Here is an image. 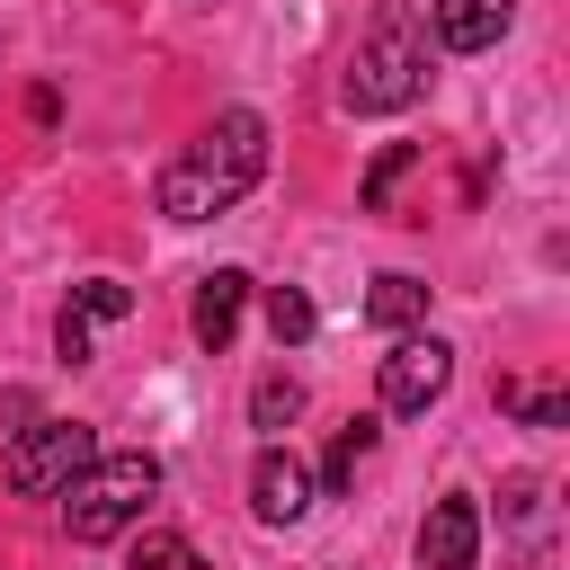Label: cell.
<instances>
[{
  "label": "cell",
  "mask_w": 570,
  "mask_h": 570,
  "mask_svg": "<svg viewBox=\"0 0 570 570\" xmlns=\"http://www.w3.org/2000/svg\"><path fill=\"white\" fill-rule=\"evenodd\" d=\"M267 178V116L258 107H223L169 169H160V214L169 223H205L223 205H240Z\"/></svg>",
  "instance_id": "obj_1"
},
{
  "label": "cell",
  "mask_w": 570,
  "mask_h": 570,
  "mask_svg": "<svg viewBox=\"0 0 570 570\" xmlns=\"http://www.w3.org/2000/svg\"><path fill=\"white\" fill-rule=\"evenodd\" d=\"M419 89H428V27H419L410 0H392L356 36V53L338 71V98H347V116H401Z\"/></svg>",
  "instance_id": "obj_2"
},
{
  "label": "cell",
  "mask_w": 570,
  "mask_h": 570,
  "mask_svg": "<svg viewBox=\"0 0 570 570\" xmlns=\"http://www.w3.org/2000/svg\"><path fill=\"white\" fill-rule=\"evenodd\" d=\"M160 499V454H89V472L62 490V525H71V543H116V534H134V517Z\"/></svg>",
  "instance_id": "obj_3"
},
{
  "label": "cell",
  "mask_w": 570,
  "mask_h": 570,
  "mask_svg": "<svg viewBox=\"0 0 570 570\" xmlns=\"http://www.w3.org/2000/svg\"><path fill=\"white\" fill-rule=\"evenodd\" d=\"M89 454H98V436L80 428V419H36V428H18L9 436V490L18 499H62L80 472H89Z\"/></svg>",
  "instance_id": "obj_4"
},
{
  "label": "cell",
  "mask_w": 570,
  "mask_h": 570,
  "mask_svg": "<svg viewBox=\"0 0 570 570\" xmlns=\"http://www.w3.org/2000/svg\"><path fill=\"white\" fill-rule=\"evenodd\" d=\"M445 383H454V347L436 330H401L392 356H383V410L392 419H419V410L445 401Z\"/></svg>",
  "instance_id": "obj_5"
},
{
  "label": "cell",
  "mask_w": 570,
  "mask_h": 570,
  "mask_svg": "<svg viewBox=\"0 0 570 570\" xmlns=\"http://www.w3.org/2000/svg\"><path fill=\"white\" fill-rule=\"evenodd\" d=\"M249 517L258 525H303L312 517V463L294 445H258V463H249Z\"/></svg>",
  "instance_id": "obj_6"
},
{
  "label": "cell",
  "mask_w": 570,
  "mask_h": 570,
  "mask_svg": "<svg viewBox=\"0 0 570 570\" xmlns=\"http://www.w3.org/2000/svg\"><path fill=\"white\" fill-rule=\"evenodd\" d=\"M419 570H481V499L445 490L419 525Z\"/></svg>",
  "instance_id": "obj_7"
},
{
  "label": "cell",
  "mask_w": 570,
  "mask_h": 570,
  "mask_svg": "<svg viewBox=\"0 0 570 570\" xmlns=\"http://www.w3.org/2000/svg\"><path fill=\"white\" fill-rule=\"evenodd\" d=\"M125 312H134V285H116V276L71 285V303H62V321H53L62 365H89V330H98V321H125Z\"/></svg>",
  "instance_id": "obj_8"
},
{
  "label": "cell",
  "mask_w": 570,
  "mask_h": 570,
  "mask_svg": "<svg viewBox=\"0 0 570 570\" xmlns=\"http://www.w3.org/2000/svg\"><path fill=\"white\" fill-rule=\"evenodd\" d=\"M508 18H517V0H428V27L445 53H490L508 36Z\"/></svg>",
  "instance_id": "obj_9"
},
{
  "label": "cell",
  "mask_w": 570,
  "mask_h": 570,
  "mask_svg": "<svg viewBox=\"0 0 570 570\" xmlns=\"http://www.w3.org/2000/svg\"><path fill=\"white\" fill-rule=\"evenodd\" d=\"M240 312H249V276H240V267L196 276V312H187V321H196V347H214V356H223V347L240 338Z\"/></svg>",
  "instance_id": "obj_10"
},
{
  "label": "cell",
  "mask_w": 570,
  "mask_h": 570,
  "mask_svg": "<svg viewBox=\"0 0 570 570\" xmlns=\"http://www.w3.org/2000/svg\"><path fill=\"white\" fill-rule=\"evenodd\" d=\"M428 294H436L428 276H401V267H392V276H374L365 321H374V330H419V321H428Z\"/></svg>",
  "instance_id": "obj_11"
},
{
  "label": "cell",
  "mask_w": 570,
  "mask_h": 570,
  "mask_svg": "<svg viewBox=\"0 0 570 570\" xmlns=\"http://www.w3.org/2000/svg\"><path fill=\"white\" fill-rule=\"evenodd\" d=\"M499 410L525 419V428H570V392H561V383H517V374H508V383H499Z\"/></svg>",
  "instance_id": "obj_12"
},
{
  "label": "cell",
  "mask_w": 570,
  "mask_h": 570,
  "mask_svg": "<svg viewBox=\"0 0 570 570\" xmlns=\"http://www.w3.org/2000/svg\"><path fill=\"white\" fill-rule=\"evenodd\" d=\"M294 419H303V383H294V374H258V392H249V428H267V445H276Z\"/></svg>",
  "instance_id": "obj_13"
},
{
  "label": "cell",
  "mask_w": 570,
  "mask_h": 570,
  "mask_svg": "<svg viewBox=\"0 0 570 570\" xmlns=\"http://www.w3.org/2000/svg\"><path fill=\"white\" fill-rule=\"evenodd\" d=\"M267 330H276V347H303V338L321 330L312 294H303V285H267Z\"/></svg>",
  "instance_id": "obj_14"
},
{
  "label": "cell",
  "mask_w": 570,
  "mask_h": 570,
  "mask_svg": "<svg viewBox=\"0 0 570 570\" xmlns=\"http://www.w3.org/2000/svg\"><path fill=\"white\" fill-rule=\"evenodd\" d=\"M365 454H374V419H347V428L330 436V454H321V490H347Z\"/></svg>",
  "instance_id": "obj_15"
},
{
  "label": "cell",
  "mask_w": 570,
  "mask_h": 570,
  "mask_svg": "<svg viewBox=\"0 0 570 570\" xmlns=\"http://www.w3.org/2000/svg\"><path fill=\"white\" fill-rule=\"evenodd\" d=\"M410 169H419V142H392V151L365 169V214H392V187H401Z\"/></svg>",
  "instance_id": "obj_16"
},
{
  "label": "cell",
  "mask_w": 570,
  "mask_h": 570,
  "mask_svg": "<svg viewBox=\"0 0 570 570\" xmlns=\"http://www.w3.org/2000/svg\"><path fill=\"white\" fill-rule=\"evenodd\" d=\"M134 570H205V561H196V543H187V534L151 525V534H134Z\"/></svg>",
  "instance_id": "obj_17"
}]
</instances>
